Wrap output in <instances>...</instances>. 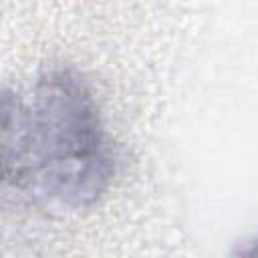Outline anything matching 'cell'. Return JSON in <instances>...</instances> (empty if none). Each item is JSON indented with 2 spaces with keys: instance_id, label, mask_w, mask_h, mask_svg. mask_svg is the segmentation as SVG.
<instances>
[{
  "instance_id": "7a4b0ae2",
  "label": "cell",
  "mask_w": 258,
  "mask_h": 258,
  "mask_svg": "<svg viewBox=\"0 0 258 258\" xmlns=\"http://www.w3.org/2000/svg\"><path fill=\"white\" fill-rule=\"evenodd\" d=\"M244 254H250V256H258V240L252 244V248H248V250H244Z\"/></svg>"
},
{
  "instance_id": "6da1fadb",
  "label": "cell",
  "mask_w": 258,
  "mask_h": 258,
  "mask_svg": "<svg viewBox=\"0 0 258 258\" xmlns=\"http://www.w3.org/2000/svg\"><path fill=\"white\" fill-rule=\"evenodd\" d=\"M115 163L99 107L67 69L42 75L16 99H2V177L36 206L79 212L99 202Z\"/></svg>"
}]
</instances>
